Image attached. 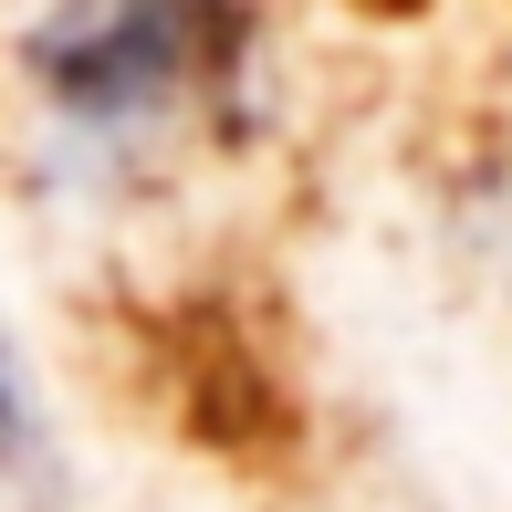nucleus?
<instances>
[{
    "label": "nucleus",
    "instance_id": "1",
    "mask_svg": "<svg viewBox=\"0 0 512 512\" xmlns=\"http://www.w3.org/2000/svg\"><path fill=\"white\" fill-rule=\"evenodd\" d=\"M220 53V0H53L21 42L63 115H147Z\"/></svg>",
    "mask_w": 512,
    "mask_h": 512
},
{
    "label": "nucleus",
    "instance_id": "2",
    "mask_svg": "<svg viewBox=\"0 0 512 512\" xmlns=\"http://www.w3.org/2000/svg\"><path fill=\"white\" fill-rule=\"evenodd\" d=\"M42 460V429H32V398H21V366L0 345V471H32Z\"/></svg>",
    "mask_w": 512,
    "mask_h": 512
}]
</instances>
